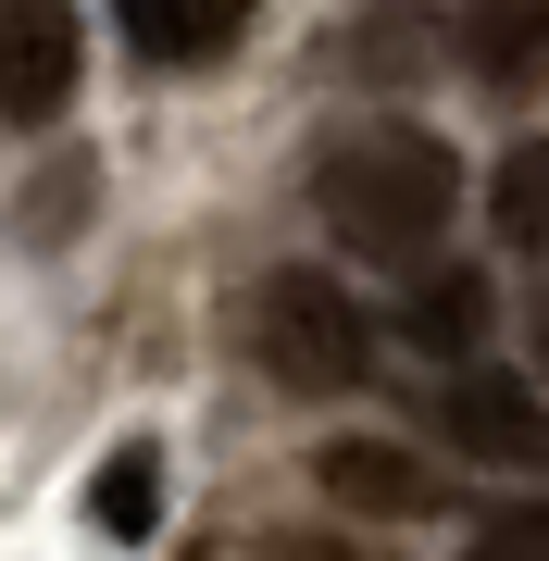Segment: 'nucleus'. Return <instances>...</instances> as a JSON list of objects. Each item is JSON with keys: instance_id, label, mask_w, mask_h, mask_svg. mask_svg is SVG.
<instances>
[{"instance_id": "nucleus-1", "label": "nucleus", "mask_w": 549, "mask_h": 561, "mask_svg": "<svg viewBox=\"0 0 549 561\" xmlns=\"http://www.w3.org/2000/svg\"><path fill=\"white\" fill-rule=\"evenodd\" d=\"M312 201H325V225L350 250L425 262L449 238V213H462V162H449L437 125H350V138H325V162H312Z\"/></svg>"}, {"instance_id": "nucleus-2", "label": "nucleus", "mask_w": 549, "mask_h": 561, "mask_svg": "<svg viewBox=\"0 0 549 561\" xmlns=\"http://www.w3.org/2000/svg\"><path fill=\"white\" fill-rule=\"evenodd\" d=\"M250 362H263L287 400H338V387H363L375 324H363V300H350L338 275L287 262V275H263V287H250Z\"/></svg>"}, {"instance_id": "nucleus-3", "label": "nucleus", "mask_w": 549, "mask_h": 561, "mask_svg": "<svg viewBox=\"0 0 549 561\" xmlns=\"http://www.w3.org/2000/svg\"><path fill=\"white\" fill-rule=\"evenodd\" d=\"M437 424H449L474 461H500V474H549V400H537L525 375H500V362H449Z\"/></svg>"}, {"instance_id": "nucleus-4", "label": "nucleus", "mask_w": 549, "mask_h": 561, "mask_svg": "<svg viewBox=\"0 0 549 561\" xmlns=\"http://www.w3.org/2000/svg\"><path fill=\"white\" fill-rule=\"evenodd\" d=\"M76 101V0H0V125H50Z\"/></svg>"}, {"instance_id": "nucleus-5", "label": "nucleus", "mask_w": 549, "mask_h": 561, "mask_svg": "<svg viewBox=\"0 0 549 561\" xmlns=\"http://www.w3.org/2000/svg\"><path fill=\"white\" fill-rule=\"evenodd\" d=\"M462 76L474 88H549V0H474L462 13Z\"/></svg>"}, {"instance_id": "nucleus-6", "label": "nucleus", "mask_w": 549, "mask_h": 561, "mask_svg": "<svg viewBox=\"0 0 549 561\" xmlns=\"http://www.w3.org/2000/svg\"><path fill=\"white\" fill-rule=\"evenodd\" d=\"M325 486H338V512H387V524H412V512L437 500L425 461L387 449V437H338V449H325Z\"/></svg>"}, {"instance_id": "nucleus-7", "label": "nucleus", "mask_w": 549, "mask_h": 561, "mask_svg": "<svg viewBox=\"0 0 549 561\" xmlns=\"http://www.w3.org/2000/svg\"><path fill=\"white\" fill-rule=\"evenodd\" d=\"M113 25H125L150 62H213V50L250 25V0H113Z\"/></svg>"}, {"instance_id": "nucleus-8", "label": "nucleus", "mask_w": 549, "mask_h": 561, "mask_svg": "<svg viewBox=\"0 0 549 561\" xmlns=\"http://www.w3.org/2000/svg\"><path fill=\"white\" fill-rule=\"evenodd\" d=\"M412 337H425L437 362H474L488 350V275H425L412 287Z\"/></svg>"}, {"instance_id": "nucleus-9", "label": "nucleus", "mask_w": 549, "mask_h": 561, "mask_svg": "<svg viewBox=\"0 0 549 561\" xmlns=\"http://www.w3.org/2000/svg\"><path fill=\"white\" fill-rule=\"evenodd\" d=\"M88 512H101V537H150V524H163V461H150V437H125V449L101 461Z\"/></svg>"}, {"instance_id": "nucleus-10", "label": "nucleus", "mask_w": 549, "mask_h": 561, "mask_svg": "<svg viewBox=\"0 0 549 561\" xmlns=\"http://www.w3.org/2000/svg\"><path fill=\"white\" fill-rule=\"evenodd\" d=\"M488 213H500V238H512V250H549V138H525V150L500 162Z\"/></svg>"}, {"instance_id": "nucleus-11", "label": "nucleus", "mask_w": 549, "mask_h": 561, "mask_svg": "<svg viewBox=\"0 0 549 561\" xmlns=\"http://www.w3.org/2000/svg\"><path fill=\"white\" fill-rule=\"evenodd\" d=\"M462 561H549V500H512L462 537Z\"/></svg>"}]
</instances>
